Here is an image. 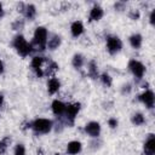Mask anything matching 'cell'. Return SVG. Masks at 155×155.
<instances>
[{
  "label": "cell",
  "instance_id": "obj_10",
  "mask_svg": "<svg viewBox=\"0 0 155 155\" xmlns=\"http://www.w3.org/2000/svg\"><path fill=\"white\" fill-rule=\"evenodd\" d=\"M65 108H67V105L58 99L52 102V110L56 115H62L63 113H65Z\"/></svg>",
  "mask_w": 155,
  "mask_h": 155
},
{
  "label": "cell",
  "instance_id": "obj_26",
  "mask_svg": "<svg viewBox=\"0 0 155 155\" xmlns=\"http://www.w3.org/2000/svg\"><path fill=\"white\" fill-rule=\"evenodd\" d=\"M12 27H13V29H17V27L22 28V27H23V22H21V23H19V21H17L16 23H13V25H12Z\"/></svg>",
  "mask_w": 155,
  "mask_h": 155
},
{
  "label": "cell",
  "instance_id": "obj_1",
  "mask_svg": "<svg viewBox=\"0 0 155 155\" xmlns=\"http://www.w3.org/2000/svg\"><path fill=\"white\" fill-rule=\"evenodd\" d=\"M13 46H15V48L17 50V52H18L21 56H23V57L28 56V54L31 52V45L28 44L27 40L24 39V36H22V35H17V36L15 38V40H13Z\"/></svg>",
  "mask_w": 155,
  "mask_h": 155
},
{
  "label": "cell",
  "instance_id": "obj_18",
  "mask_svg": "<svg viewBox=\"0 0 155 155\" xmlns=\"http://www.w3.org/2000/svg\"><path fill=\"white\" fill-rule=\"evenodd\" d=\"M59 45H61V38L57 36V35H54L52 39L48 40V48H51V50L57 48Z\"/></svg>",
  "mask_w": 155,
  "mask_h": 155
},
{
  "label": "cell",
  "instance_id": "obj_11",
  "mask_svg": "<svg viewBox=\"0 0 155 155\" xmlns=\"http://www.w3.org/2000/svg\"><path fill=\"white\" fill-rule=\"evenodd\" d=\"M80 150H81V143L78 142V140L70 142V143L68 144V147H67V151H68V154H70V155H75V154H78Z\"/></svg>",
  "mask_w": 155,
  "mask_h": 155
},
{
  "label": "cell",
  "instance_id": "obj_23",
  "mask_svg": "<svg viewBox=\"0 0 155 155\" xmlns=\"http://www.w3.org/2000/svg\"><path fill=\"white\" fill-rule=\"evenodd\" d=\"M101 79H102V81H103V84L105 85V86H110L111 85V78L108 75V74H103L102 76H101Z\"/></svg>",
  "mask_w": 155,
  "mask_h": 155
},
{
  "label": "cell",
  "instance_id": "obj_8",
  "mask_svg": "<svg viewBox=\"0 0 155 155\" xmlns=\"http://www.w3.org/2000/svg\"><path fill=\"white\" fill-rule=\"evenodd\" d=\"M85 130H86V132H87L91 137H97V136H99L101 126H99L98 122H96V121H91V122H88V124L86 125Z\"/></svg>",
  "mask_w": 155,
  "mask_h": 155
},
{
  "label": "cell",
  "instance_id": "obj_3",
  "mask_svg": "<svg viewBox=\"0 0 155 155\" xmlns=\"http://www.w3.org/2000/svg\"><path fill=\"white\" fill-rule=\"evenodd\" d=\"M31 127L36 133H47L52 128V122L48 119H36L33 122Z\"/></svg>",
  "mask_w": 155,
  "mask_h": 155
},
{
  "label": "cell",
  "instance_id": "obj_15",
  "mask_svg": "<svg viewBox=\"0 0 155 155\" xmlns=\"http://www.w3.org/2000/svg\"><path fill=\"white\" fill-rule=\"evenodd\" d=\"M130 44L133 48H139L142 45V36L139 34H134L130 38Z\"/></svg>",
  "mask_w": 155,
  "mask_h": 155
},
{
  "label": "cell",
  "instance_id": "obj_9",
  "mask_svg": "<svg viewBox=\"0 0 155 155\" xmlns=\"http://www.w3.org/2000/svg\"><path fill=\"white\" fill-rule=\"evenodd\" d=\"M139 99H140L148 108H153V107H154V99H155V97H154V93H153L151 91H145L144 93H142V94L139 96Z\"/></svg>",
  "mask_w": 155,
  "mask_h": 155
},
{
  "label": "cell",
  "instance_id": "obj_13",
  "mask_svg": "<svg viewBox=\"0 0 155 155\" xmlns=\"http://www.w3.org/2000/svg\"><path fill=\"white\" fill-rule=\"evenodd\" d=\"M103 16V10L99 7V6H94L92 10H91V13H90V19L91 21H98L101 19Z\"/></svg>",
  "mask_w": 155,
  "mask_h": 155
},
{
  "label": "cell",
  "instance_id": "obj_30",
  "mask_svg": "<svg viewBox=\"0 0 155 155\" xmlns=\"http://www.w3.org/2000/svg\"><path fill=\"white\" fill-rule=\"evenodd\" d=\"M2 102H4V96H2V94H0V105L2 104Z\"/></svg>",
  "mask_w": 155,
  "mask_h": 155
},
{
  "label": "cell",
  "instance_id": "obj_17",
  "mask_svg": "<svg viewBox=\"0 0 155 155\" xmlns=\"http://www.w3.org/2000/svg\"><path fill=\"white\" fill-rule=\"evenodd\" d=\"M24 13H25V17H27V18H29V19H33V18L35 17V13H36L35 6H34V5H28V6H25Z\"/></svg>",
  "mask_w": 155,
  "mask_h": 155
},
{
  "label": "cell",
  "instance_id": "obj_14",
  "mask_svg": "<svg viewBox=\"0 0 155 155\" xmlns=\"http://www.w3.org/2000/svg\"><path fill=\"white\" fill-rule=\"evenodd\" d=\"M48 92L50 93H56L58 90H59V86H61V84H59V81H58V79H56V78H52L50 81H48Z\"/></svg>",
  "mask_w": 155,
  "mask_h": 155
},
{
  "label": "cell",
  "instance_id": "obj_2",
  "mask_svg": "<svg viewBox=\"0 0 155 155\" xmlns=\"http://www.w3.org/2000/svg\"><path fill=\"white\" fill-rule=\"evenodd\" d=\"M47 40V30L44 27H38L34 33V44L38 50L44 51Z\"/></svg>",
  "mask_w": 155,
  "mask_h": 155
},
{
  "label": "cell",
  "instance_id": "obj_25",
  "mask_svg": "<svg viewBox=\"0 0 155 155\" xmlns=\"http://www.w3.org/2000/svg\"><path fill=\"white\" fill-rule=\"evenodd\" d=\"M116 125H117V121H116L115 119H110V120H109V126H110L111 128H115Z\"/></svg>",
  "mask_w": 155,
  "mask_h": 155
},
{
  "label": "cell",
  "instance_id": "obj_6",
  "mask_svg": "<svg viewBox=\"0 0 155 155\" xmlns=\"http://www.w3.org/2000/svg\"><path fill=\"white\" fill-rule=\"evenodd\" d=\"M144 154L145 155H154L155 154V138L154 134H149L148 139L144 143Z\"/></svg>",
  "mask_w": 155,
  "mask_h": 155
},
{
  "label": "cell",
  "instance_id": "obj_27",
  "mask_svg": "<svg viewBox=\"0 0 155 155\" xmlns=\"http://www.w3.org/2000/svg\"><path fill=\"white\" fill-rule=\"evenodd\" d=\"M150 23H151V24L155 23V11H153V12L150 13Z\"/></svg>",
  "mask_w": 155,
  "mask_h": 155
},
{
  "label": "cell",
  "instance_id": "obj_12",
  "mask_svg": "<svg viewBox=\"0 0 155 155\" xmlns=\"http://www.w3.org/2000/svg\"><path fill=\"white\" fill-rule=\"evenodd\" d=\"M82 31H84V25H82V23L80 21H76V22H74L71 24V34H73V36L78 38V36H80L82 34Z\"/></svg>",
  "mask_w": 155,
  "mask_h": 155
},
{
  "label": "cell",
  "instance_id": "obj_31",
  "mask_svg": "<svg viewBox=\"0 0 155 155\" xmlns=\"http://www.w3.org/2000/svg\"><path fill=\"white\" fill-rule=\"evenodd\" d=\"M56 155H59V154H56Z\"/></svg>",
  "mask_w": 155,
  "mask_h": 155
},
{
  "label": "cell",
  "instance_id": "obj_21",
  "mask_svg": "<svg viewBox=\"0 0 155 155\" xmlns=\"http://www.w3.org/2000/svg\"><path fill=\"white\" fill-rule=\"evenodd\" d=\"M10 142H11L10 137H5L4 139L0 140V154H4V153L6 151V149H7L8 144H10Z\"/></svg>",
  "mask_w": 155,
  "mask_h": 155
},
{
  "label": "cell",
  "instance_id": "obj_5",
  "mask_svg": "<svg viewBox=\"0 0 155 155\" xmlns=\"http://www.w3.org/2000/svg\"><path fill=\"white\" fill-rule=\"evenodd\" d=\"M128 67H130L131 71L133 73V75H134L136 78H138V79L143 78L144 71H145V68H144V65H143L140 62H138V61H136V59H132V61L130 62Z\"/></svg>",
  "mask_w": 155,
  "mask_h": 155
},
{
  "label": "cell",
  "instance_id": "obj_7",
  "mask_svg": "<svg viewBox=\"0 0 155 155\" xmlns=\"http://www.w3.org/2000/svg\"><path fill=\"white\" fill-rule=\"evenodd\" d=\"M80 110V103H74V104H69L65 108V114H67V119L70 120L73 122L74 117L76 116V114Z\"/></svg>",
  "mask_w": 155,
  "mask_h": 155
},
{
  "label": "cell",
  "instance_id": "obj_4",
  "mask_svg": "<svg viewBox=\"0 0 155 155\" xmlns=\"http://www.w3.org/2000/svg\"><path fill=\"white\" fill-rule=\"evenodd\" d=\"M121 47H122V44H121V41H120L119 38H116V36H109L107 39V48H108L109 53L114 54V53L119 52L121 50Z\"/></svg>",
  "mask_w": 155,
  "mask_h": 155
},
{
  "label": "cell",
  "instance_id": "obj_29",
  "mask_svg": "<svg viewBox=\"0 0 155 155\" xmlns=\"http://www.w3.org/2000/svg\"><path fill=\"white\" fill-rule=\"evenodd\" d=\"M2 15H4V10H2V5L0 4V17H2Z\"/></svg>",
  "mask_w": 155,
  "mask_h": 155
},
{
  "label": "cell",
  "instance_id": "obj_19",
  "mask_svg": "<svg viewBox=\"0 0 155 155\" xmlns=\"http://www.w3.org/2000/svg\"><path fill=\"white\" fill-rule=\"evenodd\" d=\"M82 64H84V57L81 54H75L73 57V65H74V68L79 69V68L82 67Z\"/></svg>",
  "mask_w": 155,
  "mask_h": 155
},
{
  "label": "cell",
  "instance_id": "obj_24",
  "mask_svg": "<svg viewBox=\"0 0 155 155\" xmlns=\"http://www.w3.org/2000/svg\"><path fill=\"white\" fill-rule=\"evenodd\" d=\"M24 153H25L24 147L22 144H18L16 147V149H15V155H24Z\"/></svg>",
  "mask_w": 155,
  "mask_h": 155
},
{
  "label": "cell",
  "instance_id": "obj_22",
  "mask_svg": "<svg viewBox=\"0 0 155 155\" xmlns=\"http://www.w3.org/2000/svg\"><path fill=\"white\" fill-rule=\"evenodd\" d=\"M132 122L136 125V126H139V125H142V124H144V116L142 115V114H134L133 115V117H132Z\"/></svg>",
  "mask_w": 155,
  "mask_h": 155
},
{
  "label": "cell",
  "instance_id": "obj_20",
  "mask_svg": "<svg viewBox=\"0 0 155 155\" xmlns=\"http://www.w3.org/2000/svg\"><path fill=\"white\" fill-rule=\"evenodd\" d=\"M42 63H44V58H42V57H34V58L31 59V67H33L35 70L40 69L41 65H42Z\"/></svg>",
  "mask_w": 155,
  "mask_h": 155
},
{
  "label": "cell",
  "instance_id": "obj_28",
  "mask_svg": "<svg viewBox=\"0 0 155 155\" xmlns=\"http://www.w3.org/2000/svg\"><path fill=\"white\" fill-rule=\"evenodd\" d=\"M2 71H4V64H2V62L0 59V73H2Z\"/></svg>",
  "mask_w": 155,
  "mask_h": 155
},
{
  "label": "cell",
  "instance_id": "obj_16",
  "mask_svg": "<svg viewBox=\"0 0 155 155\" xmlns=\"http://www.w3.org/2000/svg\"><path fill=\"white\" fill-rule=\"evenodd\" d=\"M88 75L92 79H97L98 78V71H97V65L94 63V61H91L88 64Z\"/></svg>",
  "mask_w": 155,
  "mask_h": 155
}]
</instances>
